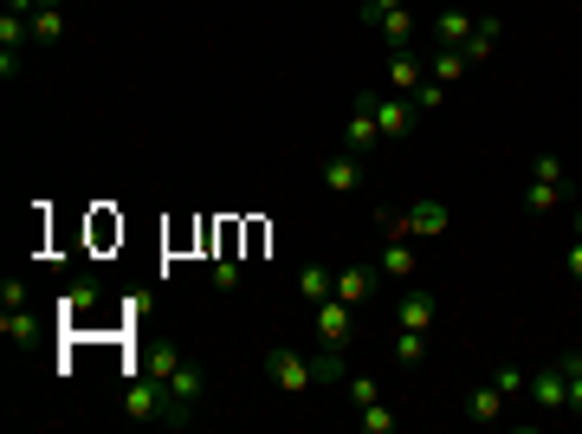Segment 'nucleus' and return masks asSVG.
<instances>
[{"mask_svg":"<svg viewBox=\"0 0 582 434\" xmlns=\"http://www.w3.org/2000/svg\"><path fill=\"white\" fill-rule=\"evenodd\" d=\"M388 7H395V0H363V7H356V13H363V26H376Z\"/></svg>","mask_w":582,"mask_h":434,"instance_id":"nucleus-33","label":"nucleus"},{"mask_svg":"<svg viewBox=\"0 0 582 434\" xmlns=\"http://www.w3.org/2000/svg\"><path fill=\"white\" fill-rule=\"evenodd\" d=\"M0 331H7V337H20V344H26V337H39V318H33L26 305H7V311H0Z\"/></svg>","mask_w":582,"mask_h":434,"instance_id":"nucleus-23","label":"nucleus"},{"mask_svg":"<svg viewBox=\"0 0 582 434\" xmlns=\"http://www.w3.org/2000/svg\"><path fill=\"white\" fill-rule=\"evenodd\" d=\"M498 33H505V26H498V13H479V26H473V39H466V59H473V65H485V59H492V46H498Z\"/></svg>","mask_w":582,"mask_h":434,"instance_id":"nucleus-17","label":"nucleus"},{"mask_svg":"<svg viewBox=\"0 0 582 434\" xmlns=\"http://www.w3.org/2000/svg\"><path fill=\"white\" fill-rule=\"evenodd\" d=\"M570 227H576V240H582V208H570Z\"/></svg>","mask_w":582,"mask_h":434,"instance_id":"nucleus-34","label":"nucleus"},{"mask_svg":"<svg viewBox=\"0 0 582 434\" xmlns=\"http://www.w3.org/2000/svg\"><path fill=\"white\" fill-rule=\"evenodd\" d=\"M207 279H214V292H240V266H233V253H220V260L207 266Z\"/></svg>","mask_w":582,"mask_h":434,"instance_id":"nucleus-27","label":"nucleus"},{"mask_svg":"<svg viewBox=\"0 0 582 434\" xmlns=\"http://www.w3.org/2000/svg\"><path fill=\"white\" fill-rule=\"evenodd\" d=\"M376 143H382V130H376V91H356V98H350V124H343V149H350V156H369Z\"/></svg>","mask_w":582,"mask_h":434,"instance_id":"nucleus-4","label":"nucleus"},{"mask_svg":"<svg viewBox=\"0 0 582 434\" xmlns=\"http://www.w3.org/2000/svg\"><path fill=\"white\" fill-rule=\"evenodd\" d=\"M350 311L356 305H343V298H324V305H317V344H330V350H350Z\"/></svg>","mask_w":582,"mask_h":434,"instance_id":"nucleus-10","label":"nucleus"},{"mask_svg":"<svg viewBox=\"0 0 582 434\" xmlns=\"http://www.w3.org/2000/svg\"><path fill=\"white\" fill-rule=\"evenodd\" d=\"M427 357V331H395V363H421Z\"/></svg>","mask_w":582,"mask_h":434,"instance_id":"nucleus-25","label":"nucleus"},{"mask_svg":"<svg viewBox=\"0 0 582 434\" xmlns=\"http://www.w3.org/2000/svg\"><path fill=\"white\" fill-rule=\"evenodd\" d=\"M97 305V286H72L59 298V324H85V311Z\"/></svg>","mask_w":582,"mask_h":434,"instance_id":"nucleus-22","label":"nucleus"},{"mask_svg":"<svg viewBox=\"0 0 582 434\" xmlns=\"http://www.w3.org/2000/svg\"><path fill=\"white\" fill-rule=\"evenodd\" d=\"M531 409L537 415H570V370H563V357H550L531 376Z\"/></svg>","mask_w":582,"mask_h":434,"instance_id":"nucleus-3","label":"nucleus"},{"mask_svg":"<svg viewBox=\"0 0 582 434\" xmlns=\"http://www.w3.org/2000/svg\"><path fill=\"white\" fill-rule=\"evenodd\" d=\"M563 370H570V415H582V350H563Z\"/></svg>","mask_w":582,"mask_h":434,"instance_id":"nucleus-30","label":"nucleus"},{"mask_svg":"<svg viewBox=\"0 0 582 434\" xmlns=\"http://www.w3.org/2000/svg\"><path fill=\"white\" fill-rule=\"evenodd\" d=\"M382 273H388V279H408V273H414V247H408V234H388V247H382Z\"/></svg>","mask_w":582,"mask_h":434,"instance_id":"nucleus-20","label":"nucleus"},{"mask_svg":"<svg viewBox=\"0 0 582 434\" xmlns=\"http://www.w3.org/2000/svg\"><path fill=\"white\" fill-rule=\"evenodd\" d=\"M473 26H479V13L466 7V0L440 7V13H434V52H447V46H466V39H473Z\"/></svg>","mask_w":582,"mask_h":434,"instance_id":"nucleus-8","label":"nucleus"},{"mask_svg":"<svg viewBox=\"0 0 582 434\" xmlns=\"http://www.w3.org/2000/svg\"><path fill=\"white\" fill-rule=\"evenodd\" d=\"M421 78H427V52L421 46H395V52H388V91H395V98H414Z\"/></svg>","mask_w":582,"mask_h":434,"instance_id":"nucleus-7","label":"nucleus"},{"mask_svg":"<svg viewBox=\"0 0 582 434\" xmlns=\"http://www.w3.org/2000/svg\"><path fill=\"white\" fill-rule=\"evenodd\" d=\"M376 26H382L388 46H414V7H408V0H395V7H388Z\"/></svg>","mask_w":582,"mask_h":434,"instance_id":"nucleus-16","label":"nucleus"},{"mask_svg":"<svg viewBox=\"0 0 582 434\" xmlns=\"http://www.w3.org/2000/svg\"><path fill=\"white\" fill-rule=\"evenodd\" d=\"M59 33H65V13H59V7H39V13H33V46H52Z\"/></svg>","mask_w":582,"mask_h":434,"instance_id":"nucleus-24","label":"nucleus"},{"mask_svg":"<svg viewBox=\"0 0 582 434\" xmlns=\"http://www.w3.org/2000/svg\"><path fill=\"white\" fill-rule=\"evenodd\" d=\"M266 376H272V389H285V396H304V389H317L311 357H298V350H266Z\"/></svg>","mask_w":582,"mask_h":434,"instance_id":"nucleus-5","label":"nucleus"},{"mask_svg":"<svg viewBox=\"0 0 582 434\" xmlns=\"http://www.w3.org/2000/svg\"><path fill=\"white\" fill-rule=\"evenodd\" d=\"M369 292H376V266H343V273H337V292H330V298H343V305H363Z\"/></svg>","mask_w":582,"mask_h":434,"instance_id":"nucleus-15","label":"nucleus"},{"mask_svg":"<svg viewBox=\"0 0 582 434\" xmlns=\"http://www.w3.org/2000/svg\"><path fill=\"white\" fill-rule=\"evenodd\" d=\"M563 273H570V286H582V240H570V253H563Z\"/></svg>","mask_w":582,"mask_h":434,"instance_id":"nucleus-32","label":"nucleus"},{"mask_svg":"<svg viewBox=\"0 0 582 434\" xmlns=\"http://www.w3.org/2000/svg\"><path fill=\"white\" fill-rule=\"evenodd\" d=\"M440 104H447V85L421 78V91H414V111H440Z\"/></svg>","mask_w":582,"mask_h":434,"instance_id":"nucleus-31","label":"nucleus"},{"mask_svg":"<svg viewBox=\"0 0 582 434\" xmlns=\"http://www.w3.org/2000/svg\"><path fill=\"white\" fill-rule=\"evenodd\" d=\"M324 188L330 195H356V188H363V156H350V149H343V156H324Z\"/></svg>","mask_w":582,"mask_h":434,"instance_id":"nucleus-12","label":"nucleus"},{"mask_svg":"<svg viewBox=\"0 0 582 434\" xmlns=\"http://www.w3.org/2000/svg\"><path fill=\"white\" fill-rule=\"evenodd\" d=\"M492 383L505 389V396H524V389H531V376H524L518 363H498V370H492Z\"/></svg>","mask_w":582,"mask_h":434,"instance_id":"nucleus-28","label":"nucleus"},{"mask_svg":"<svg viewBox=\"0 0 582 434\" xmlns=\"http://www.w3.org/2000/svg\"><path fill=\"white\" fill-rule=\"evenodd\" d=\"M434 311H440V298L414 286V292H401V305H395V324H401V331H427V324H434Z\"/></svg>","mask_w":582,"mask_h":434,"instance_id":"nucleus-13","label":"nucleus"},{"mask_svg":"<svg viewBox=\"0 0 582 434\" xmlns=\"http://www.w3.org/2000/svg\"><path fill=\"white\" fill-rule=\"evenodd\" d=\"M524 208H531V214L570 208V169H563V156H531V188H524Z\"/></svg>","mask_w":582,"mask_h":434,"instance_id":"nucleus-2","label":"nucleus"},{"mask_svg":"<svg viewBox=\"0 0 582 434\" xmlns=\"http://www.w3.org/2000/svg\"><path fill=\"white\" fill-rule=\"evenodd\" d=\"M343 389H350V402H356V409L382 402V396H376V376H363V370H350V383H343Z\"/></svg>","mask_w":582,"mask_h":434,"instance_id":"nucleus-29","label":"nucleus"},{"mask_svg":"<svg viewBox=\"0 0 582 434\" xmlns=\"http://www.w3.org/2000/svg\"><path fill=\"white\" fill-rule=\"evenodd\" d=\"M466 72H473V59H466L460 46H447V52H427V78H434V85H460Z\"/></svg>","mask_w":582,"mask_h":434,"instance_id":"nucleus-14","label":"nucleus"},{"mask_svg":"<svg viewBox=\"0 0 582 434\" xmlns=\"http://www.w3.org/2000/svg\"><path fill=\"white\" fill-rule=\"evenodd\" d=\"M311 376H317V383H350V350H317V357H311Z\"/></svg>","mask_w":582,"mask_h":434,"instance_id":"nucleus-19","label":"nucleus"},{"mask_svg":"<svg viewBox=\"0 0 582 434\" xmlns=\"http://www.w3.org/2000/svg\"><path fill=\"white\" fill-rule=\"evenodd\" d=\"M330 292H337V279H330V273H324V266H304V273H298V298H304V305H311V311H317V305H324V298H330Z\"/></svg>","mask_w":582,"mask_h":434,"instance_id":"nucleus-21","label":"nucleus"},{"mask_svg":"<svg viewBox=\"0 0 582 434\" xmlns=\"http://www.w3.org/2000/svg\"><path fill=\"white\" fill-rule=\"evenodd\" d=\"M447 201H414L401 221H388V234H408V240H434V234H447Z\"/></svg>","mask_w":582,"mask_h":434,"instance_id":"nucleus-6","label":"nucleus"},{"mask_svg":"<svg viewBox=\"0 0 582 434\" xmlns=\"http://www.w3.org/2000/svg\"><path fill=\"white\" fill-rule=\"evenodd\" d=\"M466 415H473V422H498V415H505V389H498V383H479L473 396H466Z\"/></svg>","mask_w":582,"mask_h":434,"instance_id":"nucleus-18","label":"nucleus"},{"mask_svg":"<svg viewBox=\"0 0 582 434\" xmlns=\"http://www.w3.org/2000/svg\"><path fill=\"white\" fill-rule=\"evenodd\" d=\"M162 383L156 376H130V389H123V415H130V422H162Z\"/></svg>","mask_w":582,"mask_h":434,"instance_id":"nucleus-9","label":"nucleus"},{"mask_svg":"<svg viewBox=\"0 0 582 434\" xmlns=\"http://www.w3.org/2000/svg\"><path fill=\"white\" fill-rule=\"evenodd\" d=\"M143 376H156L162 396H169V402H162V422H169V428H188L194 415H201V396H207L201 363H188L175 344H156V350H149V357H143Z\"/></svg>","mask_w":582,"mask_h":434,"instance_id":"nucleus-1","label":"nucleus"},{"mask_svg":"<svg viewBox=\"0 0 582 434\" xmlns=\"http://www.w3.org/2000/svg\"><path fill=\"white\" fill-rule=\"evenodd\" d=\"M39 7H59V0H39Z\"/></svg>","mask_w":582,"mask_h":434,"instance_id":"nucleus-35","label":"nucleus"},{"mask_svg":"<svg viewBox=\"0 0 582 434\" xmlns=\"http://www.w3.org/2000/svg\"><path fill=\"white\" fill-rule=\"evenodd\" d=\"M414 98H395V91H388V98H376V130H382V143H401L414 130Z\"/></svg>","mask_w":582,"mask_h":434,"instance_id":"nucleus-11","label":"nucleus"},{"mask_svg":"<svg viewBox=\"0 0 582 434\" xmlns=\"http://www.w3.org/2000/svg\"><path fill=\"white\" fill-rule=\"evenodd\" d=\"M356 428L363 434H395V415H388L382 402H369V409H356Z\"/></svg>","mask_w":582,"mask_h":434,"instance_id":"nucleus-26","label":"nucleus"}]
</instances>
